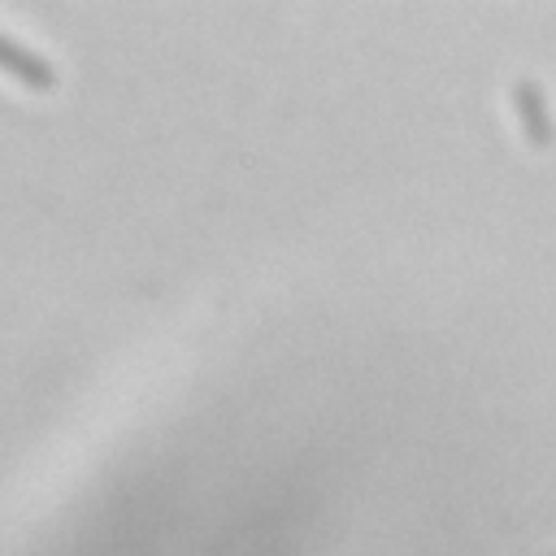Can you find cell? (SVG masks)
I'll use <instances>...</instances> for the list:
<instances>
[{
    "instance_id": "6da1fadb",
    "label": "cell",
    "mask_w": 556,
    "mask_h": 556,
    "mask_svg": "<svg viewBox=\"0 0 556 556\" xmlns=\"http://www.w3.org/2000/svg\"><path fill=\"white\" fill-rule=\"evenodd\" d=\"M0 70H4L9 78H17L22 87H35V91H52V87H56V70H52V61L39 56L35 48L9 39V35H0Z\"/></svg>"
},
{
    "instance_id": "7a4b0ae2",
    "label": "cell",
    "mask_w": 556,
    "mask_h": 556,
    "mask_svg": "<svg viewBox=\"0 0 556 556\" xmlns=\"http://www.w3.org/2000/svg\"><path fill=\"white\" fill-rule=\"evenodd\" d=\"M513 104H517V117H521V130L534 148H552L556 130H552V117H547V100H543V87L534 78H517L513 87Z\"/></svg>"
}]
</instances>
